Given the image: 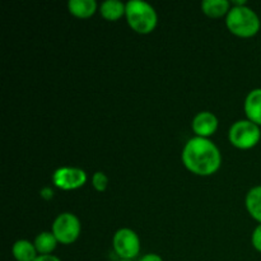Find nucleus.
I'll return each mask as SVG.
<instances>
[{
	"instance_id": "obj_1",
	"label": "nucleus",
	"mask_w": 261,
	"mask_h": 261,
	"mask_svg": "<svg viewBox=\"0 0 261 261\" xmlns=\"http://www.w3.org/2000/svg\"><path fill=\"white\" fill-rule=\"evenodd\" d=\"M181 160L186 170L201 177L214 175L222 165L219 148L211 139L199 137H194L186 142Z\"/></svg>"
},
{
	"instance_id": "obj_2",
	"label": "nucleus",
	"mask_w": 261,
	"mask_h": 261,
	"mask_svg": "<svg viewBox=\"0 0 261 261\" xmlns=\"http://www.w3.org/2000/svg\"><path fill=\"white\" fill-rule=\"evenodd\" d=\"M226 25L232 35L250 38L260 31V18L245 3H236L226 17Z\"/></svg>"
},
{
	"instance_id": "obj_3",
	"label": "nucleus",
	"mask_w": 261,
	"mask_h": 261,
	"mask_svg": "<svg viewBox=\"0 0 261 261\" xmlns=\"http://www.w3.org/2000/svg\"><path fill=\"white\" fill-rule=\"evenodd\" d=\"M125 17L130 28L139 35H149L157 27V12L144 0H129Z\"/></svg>"
},
{
	"instance_id": "obj_4",
	"label": "nucleus",
	"mask_w": 261,
	"mask_h": 261,
	"mask_svg": "<svg viewBox=\"0 0 261 261\" xmlns=\"http://www.w3.org/2000/svg\"><path fill=\"white\" fill-rule=\"evenodd\" d=\"M261 130L259 125L250 120L244 119L234 122L228 132V140L233 147L239 149H251L259 144Z\"/></svg>"
},
{
	"instance_id": "obj_5",
	"label": "nucleus",
	"mask_w": 261,
	"mask_h": 261,
	"mask_svg": "<svg viewBox=\"0 0 261 261\" xmlns=\"http://www.w3.org/2000/svg\"><path fill=\"white\" fill-rule=\"evenodd\" d=\"M51 232L56 237L59 244L71 245L81 236V221H79V218L74 213L64 212V213H60L55 218Z\"/></svg>"
},
{
	"instance_id": "obj_6",
	"label": "nucleus",
	"mask_w": 261,
	"mask_h": 261,
	"mask_svg": "<svg viewBox=\"0 0 261 261\" xmlns=\"http://www.w3.org/2000/svg\"><path fill=\"white\" fill-rule=\"evenodd\" d=\"M112 247L120 260H134L140 252V239L132 228H120L112 237Z\"/></svg>"
},
{
	"instance_id": "obj_7",
	"label": "nucleus",
	"mask_w": 261,
	"mask_h": 261,
	"mask_svg": "<svg viewBox=\"0 0 261 261\" xmlns=\"http://www.w3.org/2000/svg\"><path fill=\"white\" fill-rule=\"evenodd\" d=\"M87 180L88 177H87L86 171L79 167L64 166V167H59L53 173V184L56 188L64 191L83 188Z\"/></svg>"
},
{
	"instance_id": "obj_8",
	"label": "nucleus",
	"mask_w": 261,
	"mask_h": 261,
	"mask_svg": "<svg viewBox=\"0 0 261 261\" xmlns=\"http://www.w3.org/2000/svg\"><path fill=\"white\" fill-rule=\"evenodd\" d=\"M218 125V117L211 111L198 112L191 122V127H193V132L195 133V137L206 138V139L216 134Z\"/></svg>"
},
{
	"instance_id": "obj_9",
	"label": "nucleus",
	"mask_w": 261,
	"mask_h": 261,
	"mask_svg": "<svg viewBox=\"0 0 261 261\" xmlns=\"http://www.w3.org/2000/svg\"><path fill=\"white\" fill-rule=\"evenodd\" d=\"M244 109L247 120L261 126V88H255L249 92L245 98Z\"/></svg>"
},
{
	"instance_id": "obj_10",
	"label": "nucleus",
	"mask_w": 261,
	"mask_h": 261,
	"mask_svg": "<svg viewBox=\"0 0 261 261\" xmlns=\"http://www.w3.org/2000/svg\"><path fill=\"white\" fill-rule=\"evenodd\" d=\"M99 9L96 0H69L68 10L74 17L87 19L94 15V13Z\"/></svg>"
},
{
	"instance_id": "obj_11",
	"label": "nucleus",
	"mask_w": 261,
	"mask_h": 261,
	"mask_svg": "<svg viewBox=\"0 0 261 261\" xmlns=\"http://www.w3.org/2000/svg\"><path fill=\"white\" fill-rule=\"evenodd\" d=\"M12 254L15 261H35L38 252L33 242L28 240H18L13 244Z\"/></svg>"
},
{
	"instance_id": "obj_12",
	"label": "nucleus",
	"mask_w": 261,
	"mask_h": 261,
	"mask_svg": "<svg viewBox=\"0 0 261 261\" xmlns=\"http://www.w3.org/2000/svg\"><path fill=\"white\" fill-rule=\"evenodd\" d=\"M99 14L102 18L110 22L119 20L120 18L124 17L126 12V3H122L120 0H106L99 5Z\"/></svg>"
},
{
	"instance_id": "obj_13",
	"label": "nucleus",
	"mask_w": 261,
	"mask_h": 261,
	"mask_svg": "<svg viewBox=\"0 0 261 261\" xmlns=\"http://www.w3.org/2000/svg\"><path fill=\"white\" fill-rule=\"evenodd\" d=\"M231 3L228 0H204L201 3V10L209 18H222L231 10Z\"/></svg>"
},
{
	"instance_id": "obj_14",
	"label": "nucleus",
	"mask_w": 261,
	"mask_h": 261,
	"mask_svg": "<svg viewBox=\"0 0 261 261\" xmlns=\"http://www.w3.org/2000/svg\"><path fill=\"white\" fill-rule=\"evenodd\" d=\"M245 206L251 218L261 223V185L250 189L245 198Z\"/></svg>"
},
{
	"instance_id": "obj_15",
	"label": "nucleus",
	"mask_w": 261,
	"mask_h": 261,
	"mask_svg": "<svg viewBox=\"0 0 261 261\" xmlns=\"http://www.w3.org/2000/svg\"><path fill=\"white\" fill-rule=\"evenodd\" d=\"M36 250H37L38 255H53L55 251L56 246H58L59 241L51 231H43L36 236L35 241Z\"/></svg>"
},
{
	"instance_id": "obj_16",
	"label": "nucleus",
	"mask_w": 261,
	"mask_h": 261,
	"mask_svg": "<svg viewBox=\"0 0 261 261\" xmlns=\"http://www.w3.org/2000/svg\"><path fill=\"white\" fill-rule=\"evenodd\" d=\"M109 182V176L105 172H102V171H97V172H94L93 176H92V186H93L94 190L98 191V193L106 191Z\"/></svg>"
},
{
	"instance_id": "obj_17",
	"label": "nucleus",
	"mask_w": 261,
	"mask_h": 261,
	"mask_svg": "<svg viewBox=\"0 0 261 261\" xmlns=\"http://www.w3.org/2000/svg\"><path fill=\"white\" fill-rule=\"evenodd\" d=\"M251 244L252 247H254L256 251L261 252V223H259V226L254 229L251 236Z\"/></svg>"
},
{
	"instance_id": "obj_18",
	"label": "nucleus",
	"mask_w": 261,
	"mask_h": 261,
	"mask_svg": "<svg viewBox=\"0 0 261 261\" xmlns=\"http://www.w3.org/2000/svg\"><path fill=\"white\" fill-rule=\"evenodd\" d=\"M40 195H41V198L45 199V200H51V199H53V196H54L53 189L48 188V186H46V188L41 189Z\"/></svg>"
},
{
	"instance_id": "obj_19",
	"label": "nucleus",
	"mask_w": 261,
	"mask_h": 261,
	"mask_svg": "<svg viewBox=\"0 0 261 261\" xmlns=\"http://www.w3.org/2000/svg\"><path fill=\"white\" fill-rule=\"evenodd\" d=\"M139 261H163V259L158 254H152V252H150V254L143 255L139 259Z\"/></svg>"
},
{
	"instance_id": "obj_20",
	"label": "nucleus",
	"mask_w": 261,
	"mask_h": 261,
	"mask_svg": "<svg viewBox=\"0 0 261 261\" xmlns=\"http://www.w3.org/2000/svg\"><path fill=\"white\" fill-rule=\"evenodd\" d=\"M35 261H61L55 255H38Z\"/></svg>"
},
{
	"instance_id": "obj_21",
	"label": "nucleus",
	"mask_w": 261,
	"mask_h": 261,
	"mask_svg": "<svg viewBox=\"0 0 261 261\" xmlns=\"http://www.w3.org/2000/svg\"><path fill=\"white\" fill-rule=\"evenodd\" d=\"M117 261H134V260H117Z\"/></svg>"
}]
</instances>
